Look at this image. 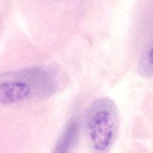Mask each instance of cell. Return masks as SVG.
I'll list each match as a JSON object with an SVG mask.
<instances>
[{
    "instance_id": "6da1fadb",
    "label": "cell",
    "mask_w": 153,
    "mask_h": 153,
    "mask_svg": "<svg viewBox=\"0 0 153 153\" xmlns=\"http://www.w3.org/2000/svg\"><path fill=\"white\" fill-rule=\"evenodd\" d=\"M119 126V112L108 97L94 100L87 108L84 128L89 146L98 152H107L115 142Z\"/></svg>"
},
{
    "instance_id": "7a4b0ae2",
    "label": "cell",
    "mask_w": 153,
    "mask_h": 153,
    "mask_svg": "<svg viewBox=\"0 0 153 153\" xmlns=\"http://www.w3.org/2000/svg\"><path fill=\"white\" fill-rule=\"evenodd\" d=\"M12 73L27 82L33 94L41 97H48L56 92L60 83L59 73L53 68L32 67Z\"/></svg>"
},
{
    "instance_id": "3957f363",
    "label": "cell",
    "mask_w": 153,
    "mask_h": 153,
    "mask_svg": "<svg viewBox=\"0 0 153 153\" xmlns=\"http://www.w3.org/2000/svg\"><path fill=\"white\" fill-rule=\"evenodd\" d=\"M0 80V105L20 102L32 96L33 91L27 82L12 73L2 76Z\"/></svg>"
},
{
    "instance_id": "277c9868",
    "label": "cell",
    "mask_w": 153,
    "mask_h": 153,
    "mask_svg": "<svg viewBox=\"0 0 153 153\" xmlns=\"http://www.w3.org/2000/svg\"><path fill=\"white\" fill-rule=\"evenodd\" d=\"M80 137L79 123L71 118L66 123L62 132L54 146L52 152L56 153L69 152L76 146Z\"/></svg>"
},
{
    "instance_id": "5b68a950",
    "label": "cell",
    "mask_w": 153,
    "mask_h": 153,
    "mask_svg": "<svg viewBox=\"0 0 153 153\" xmlns=\"http://www.w3.org/2000/svg\"><path fill=\"white\" fill-rule=\"evenodd\" d=\"M140 75L146 77H153V37L146 47L138 65Z\"/></svg>"
}]
</instances>
